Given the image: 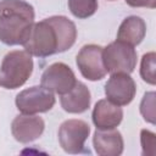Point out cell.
<instances>
[{"label":"cell","instance_id":"277c9868","mask_svg":"<svg viewBox=\"0 0 156 156\" xmlns=\"http://www.w3.org/2000/svg\"><path fill=\"white\" fill-rule=\"evenodd\" d=\"M23 46L32 56L46 57L57 54V39L52 26L46 20L34 23Z\"/></svg>","mask_w":156,"mask_h":156},{"label":"cell","instance_id":"9c48e42d","mask_svg":"<svg viewBox=\"0 0 156 156\" xmlns=\"http://www.w3.org/2000/svg\"><path fill=\"white\" fill-rule=\"evenodd\" d=\"M136 87L128 73H112L105 84V95L108 101L118 106H126L135 96Z\"/></svg>","mask_w":156,"mask_h":156},{"label":"cell","instance_id":"5b68a950","mask_svg":"<svg viewBox=\"0 0 156 156\" xmlns=\"http://www.w3.org/2000/svg\"><path fill=\"white\" fill-rule=\"evenodd\" d=\"M55 105L54 93L44 87H30L16 96V106L22 113L34 115L50 111Z\"/></svg>","mask_w":156,"mask_h":156},{"label":"cell","instance_id":"d6986e66","mask_svg":"<svg viewBox=\"0 0 156 156\" xmlns=\"http://www.w3.org/2000/svg\"><path fill=\"white\" fill-rule=\"evenodd\" d=\"M156 135L146 129H143L140 133V140H141V146H143V155H155L156 150Z\"/></svg>","mask_w":156,"mask_h":156},{"label":"cell","instance_id":"7a4b0ae2","mask_svg":"<svg viewBox=\"0 0 156 156\" xmlns=\"http://www.w3.org/2000/svg\"><path fill=\"white\" fill-rule=\"evenodd\" d=\"M33 72L32 55L26 50H13L5 55L0 66V85L6 89L22 87Z\"/></svg>","mask_w":156,"mask_h":156},{"label":"cell","instance_id":"30bf717a","mask_svg":"<svg viewBox=\"0 0 156 156\" xmlns=\"http://www.w3.org/2000/svg\"><path fill=\"white\" fill-rule=\"evenodd\" d=\"M44 128L45 123L41 117L27 113L16 116L11 124L13 138L22 144H27L38 139L43 134Z\"/></svg>","mask_w":156,"mask_h":156},{"label":"cell","instance_id":"5bb4252c","mask_svg":"<svg viewBox=\"0 0 156 156\" xmlns=\"http://www.w3.org/2000/svg\"><path fill=\"white\" fill-rule=\"evenodd\" d=\"M54 28L57 39V52H63L73 46L77 39L76 24L65 16H52L45 18Z\"/></svg>","mask_w":156,"mask_h":156},{"label":"cell","instance_id":"ffe728a7","mask_svg":"<svg viewBox=\"0 0 156 156\" xmlns=\"http://www.w3.org/2000/svg\"><path fill=\"white\" fill-rule=\"evenodd\" d=\"M126 2L132 7H156V0H126Z\"/></svg>","mask_w":156,"mask_h":156},{"label":"cell","instance_id":"52a82bcc","mask_svg":"<svg viewBox=\"0 0 156 156\" xmlns=\"http://www.w3.org/2000/svg\"><path fill=\"white\" fill-rule=\"evenodd\" d=\"M102 50L100 45H84L77 54L76 62L84 78L88 80H100L106 76V69L102 61Z\"/></svg>","mask_w":156,"mask_h":156},{"label":"cell","instance_id":"44dd1931","mask_svg":"<svg viewBox=\"0 0 156 156\" xmlns=\"http://www.w3.org/2000/svg\"><path fill=\"white\" fill-rule=\"evenodd\" d=\"M108 1H113V0H108Z\"/></svg>","mask_w":156,"mask_h":156},{"label":"cell","instance_id":"2e32d148","mask_svg":"<svg viewBox=\"0 0 156 156\" xmlns=\"http://www.w3.org/2000/svg\"><path fill=\"white\" fill-rule=\"evenodd\" d=\"M98 0H68V9L77 18H88L98 10Z\"/></svg>","mask_w":156,"mask_h":156},{"label":"cell","instance_id":"6da1fadb","mask_svg":"<svg viewBox=\"0 0 156 156\" xmlns=\"http://www.w3.org/2000/svg\"><path fill=\"white\" fill-rule=\"evenodd\" d=\"M34 9L23 0L0 2V40L6 45H23L34 24Z\"/></svg>","mask_w":156,"mask_h":156},{"label":"cell","instance_id":"7c38bea8","mask_svg":"<svg viewBox=\"0 0 156 156\" xmlns=\"http://www.w3.org/2000/svg\"><path fill=\"white\" fill-rule=\"evenodd\" d=\"M94 149L100 156H118L123 152V138L122 134L112 129H98L93 138Z\"/></svg>","mask_w":156,"mask_h":156},{"label":"cell","instance_id":"8fae6325","mask_svg":"<svg viewBox=\"0 0 156 156\" xmlns=\"http://www.w3.org/2000/svg\"><path fill=\"white\" fill-rule=\"evenodd\" d=\"M91 117L98 129H112L122 122L123 111L121 106L112 104L107 99H102L95 104Z\"/></svg>","mask_w":156,"mask_h":156},{"label":"cell","instance_id":"3957f363","mask_svg":"<svg viewBox=\"0 0 156 156\" xmlns=\"http://www.w3.org/2000/svg\"><path fill=\"white\" fill-rule=\"evenodd\" d=\"M102 61L108 73H132L136 66V51L127 43L116 40L102 50Z\"/></svg>","mask_w":156,"mask_h":156},{"label":"cell","instance_id":"4fadbf2b","mask_svg":"<svg viewBox=\"0 0 156 156\" xmlns=\"http://www.w3.org/2000/svg\"><path fill=\"white\" fill-rule=\"evenodd\" d=\"M90 91L82 82H76L74 87L66 94L61 95L60 102L62 108L68 113L85 112L90 106Z\"/></svg>","mask_w":156,"mask_h":156},{"label":"cell","instance_id":"8992f818","mask_svg":"<svg viewBox=\"0 0 156 156\" xmlns=\"http://www.w3.org/2000/svg\"><path fill=\"white\" fill-rule=\"evenodd\" d=\"M90 134V127L82 119H67L58 128V143L68 154L84 152V143Z\"/></svg>","mask_w":156,"mask_h":156},{"label":"cell","instance_id":"9a60e30c","mask_svg":"<svg viewBox=\"0 0 156 156\" xmlns=\"http://www.w3.org/2000/svg\"><path fill=\"white\" fill-rule=\"evenodd\" d=\"M145 34L146 24L144 20L138 16H129L121 23L117 33V40L135 46L143 41Z\"/></svg>","mask_w":156,"mask_h":156},{"label":"cell","instance_id":"ba28073f","mask_svg":"<svg viewBox=\"0 0 156 156\" xmlns=\"http://www.w3.org/2000/svg\"><path fill=\"white\" fill-rule=\"evenodd\" d=\"M76 82L77 79L73 71L63 62H55L50 65L43 72L40 80L41 87L58 95L68 93L74 87Z\"/></svg>","mask_w":156,"mask_h":156},{"label":"cell","instance_id":"ac0fdd59","mask_svg":"<svg viewBox=\"0 0 156 156\" xmlns=\"http://www.w3.org/2000/svg\"><path fill=\"white\" fill-rule=\"evenodd\" d=\"M140 113L149 123H155V93H146L140 102Z\"/></svg>","mask_w":156,"mask_h":156},{"label":"cell","instance_id":"e0dca14e","mask_svg":"<svg viewBox=\"0 0 156 156\" xmlns=\"http://www.w3.org/2000/svg\"><path fill=\"white\" fill-rule=\"evenodd\" d=\"M155 52H147L143 56L141 63H140V76L144 82L155 85Z\"/></svg>","mask_w":156,"mask_h":156}]
</instances>
